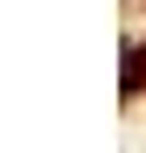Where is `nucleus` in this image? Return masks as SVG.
<instances>
[{
    "label": "nucleus",
    "instance_id": "1",
    "mask_svg": "<svg viewBox=\"0 0 146 153\" xmlns=\"http://www.w3.org/2000/svg\"><path fill=\"white\" fill-rule=\"evenodd\" d=\"M139 84H146V49L132 42L125 49V97H139Z\"/></svg>",
    "mask_w": 146,
    "mask_h": 153
}]
</instances>
